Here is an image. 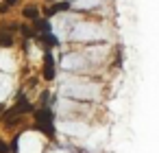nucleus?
<instances>
[{"instance_id": "obj_5", "label": "nucleus", "mask_w": 159, "mask_h": 153, "mask_svg": "<svg viewBox=\"0 0 159 153\" xmlns=\"http://www.w3.org/2000/svg\"><path fill=\"white\" fill-rule=\"evenodd\" d=\"M61 66H63L66 70L79 72V70H85L87 59H85V55H74V53H70V55H66V57L61 59Z\"/></svg>"}, {"instance_id": "obj_9", "label": "nucleus", "mask_w": 159, "mask_h": 153, "mask_svg": "<svg viewBox=\"0 0 159 153\" xmlns=\"http://www.w3.org/2000/svg\"><path fill=\"white\" fill-rule=\"evenodd\" d=\"M9 90H11V81H9L5 74H0V101H5V98H7Z\"/></svg>"}, {"instance_id": "obj_8", "label": "nucleus", "mask_w": 159, "mask_h": 153, "mask_svg": "<svg viewBox=\"0 0 159 153\" xmlns=\"http://www.w3.org/2000/svg\"><path fill=\"white\" fill-rule=\"evenodd\" d=\"M100 2L102 0H72L74 9H96L100 7Z\"/></svg>"}, {"instance_id": "obj_3", "label": "nucleus", "mask_w": 159, "mask_h": 153, "mask_svg": "<svg viewBox=\"0 0 159 153\" xmlns=\"http://www.w3.org/2000/svg\"><path fill=\"white\" fill-rule=\"evenodd\" d=\"M42 140H44V138H42L39 133L29 131V133L20 136L18 149H20V153H39V151H42Z\"/></svg>"}, {"instance_id": "obj_10", "label": "nucleus", "mask_w": 159, "mask_h": 153, "mask_svg": "<svg viewBox=\"0 0 159 153\" xmlns=\"http://www.w3.org/2000/svg\"><path fill=\"white\" fill-rule=\"evenodd\" d=\"M13 44V35L7 31H0V46H11Z\"/></svg>"}, {"instance_id": "obj_6", "label": "nucleus", "mask_w": 159, "mask_h": 153, "mask_svg": "<svg viewBox=\"0 0 159 153\" xmlns=\"http://www.w3.org/2000/svg\"><path fill=\"white\" fill-rule=\"evenodd\" d=\"M85 53H87L89 57L94 55V57L100 61V59H102V57L109 53V46H107V44H100V46H96V44H94V46H87V50H85Z\"/></svg>"}, {"instance_id": "obj_4", "label": "nucleus", "mask_w": 159, "mask_h": 153, "mask_svg": "<svg viewBox=\"0 0 159 153\" xmlns=\"http://www.w3.org/2000/svg\"><path fill=\"white\" fill-rule=\"evenodd\" d=\"M57 129L68 136H87L89 133V127L79 120H61V122H57Z\"/></svg>"}, {"instance_id": "obj_13", "label": "nucleus", "mask_w": 159, "mask_h": 153, "mask_svg": "<svg viewBox=\"0 0 159 153\" xmlns=\"http://www.w3.org/2000/svg\"><path fill=\"white\" fill-rule=\"evenodd\" d=\"M48 153H66V151H61V149H59V151H48Z\"/></svg>"}, {"instance_id": "obj_1", "label": "nucleus", "mask_w": 159, "mask_h": 153, "mask_svg": "<svg viewBox=\"0 0 159 153\" xmlns=\"http://www.w3.org/2000/svg\"><path fill=\"white\" fill-rule=\"evenodd\" d=\"M70 37L72 40H102L105 37V31L98 26V24H92V22H76L72 29H70Z\"/></svg>"}, {"instance_id": "obj_12", "label": "nucleus", "mask_w": 159, "mask_h": 153, "mask_svg": "<svg viewBox=\"0 0 159 153\" xmlns=\"http://www.w3.org/2000/svg\"><path fill=\"white\" fill-rule=\"evenodd\" d=\"M18 2V0H7V5H16Z\"/></svg>"}, {"instance_id": "obj_7", "label": "nucleus", "mask_w": 159, "mask_h": 153, "mask_svg": "<svg viewBox=\"0 0 159 153\" xmlns=\"http://www.w3.org/2000/svg\"><path fill=\"white\" fill-rule=\"evenodd\" d=\"M0 68H5V70H13L16 68L13 55L9 50H0Z\"/></svg>"}, {"instance_id": "obj_11", "label": "nucleus", "mask_w": 159, "mask_h": 153, "mask_svg": "<svg viewBox=\"0 0 159 153\" xmlns=\"http://www.w3.org/2000/svg\"><path fill=\"white\" fill-rule=\"evenodd\" d=\"M24 16H26V18H31V20H35L37 9H35V7H26V9H24Z\"/></svg>"}, {"instance_id": "obj_2", "label": "nucleus", "mask_w": 159, "mask_h": 153, "mask_svg": "<svg viewBox=\"0 0 159 153\" xmlns=\"http://www.w3.org/2000/svg\"><path fill=\"white\" fill-rule=\"evenodd\" d=\"M68 96H72V98H83V101H96L98 96H100V88L98 85H92V83H83V81H79V85H66V90H63Z\"/></svg>"}]
</instances>
